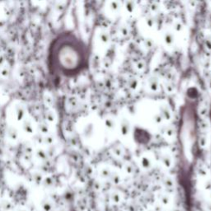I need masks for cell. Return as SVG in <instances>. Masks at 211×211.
I'll use <instances>...</instances> for the list:
<instances>
[{"instance_id": "obj_1", "label": "cell", "mask_w": 211, "mask_h": 211, "mask_svg": "<svg viewBox=\"0 0 211 211\" xmlns=\"http://www.w3.org/2000/svg\"><path fill=\"white\" fill-rule=\"evenodd\" d=\"M89 52L87 45L71 31H63L52 40L47 51V66L55 76L72 77L87 68Z\"/></svg>"}, {"instance_id": "obj_2", "label": "cell", "mask_w": 211, "mask_h": 211, "mask_svg": "<svg viewBox=\"0 0 211 211\" xmlns=\"http://www.w3.org/2000/svg\"><path fill=\"white\" fill-rule=\"evenodd\" d=\"M40 206L43 211H52L54 209V205L49 200H44L42 204H40Z\"/></svg>"}, {"instance_id": "obj_3", "label": "cell", "mask_w": 211, "mask_h": 211, "mask_svg": "<svg viewBox=\"0 0 211 211\" xmlns=\"http://www.w3.org/2000/svg\"><path fill=\"white\" fill-rule=\"evenodd\" d=\"M17 211H28V209H24V208H19V209H17Z\"/></svg>"}]
</instances>
